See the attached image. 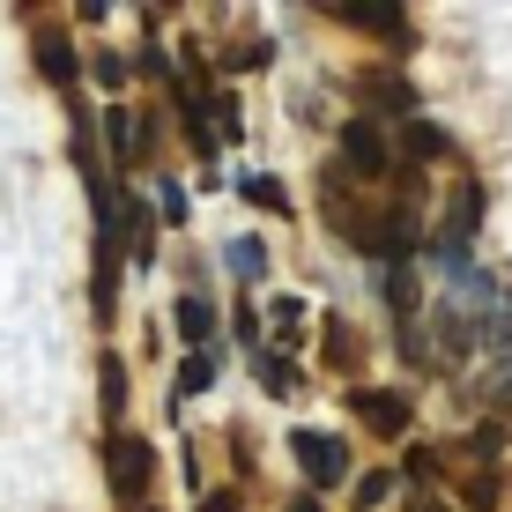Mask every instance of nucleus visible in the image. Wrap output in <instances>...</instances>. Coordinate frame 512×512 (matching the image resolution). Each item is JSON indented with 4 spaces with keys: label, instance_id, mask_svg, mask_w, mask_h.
Listing matches in <instances>:
<instances>
[{
    "label": "nucleus",
    "instance_id": "obj_1",
    "mask_svg": "<svg viewBox=\"0 0 512 512\" xmlns=\"http://www.w3.org/2000/svg\"><path fill=\"white\" fill-rule=\"evenodd\" d=\"M104 468H112V490L119 498H149V475H156V453L141 446V438L112 431V446H104Z\"/></svg>",
    "mask_w": 512,
    "mask_h": 512
},
{
    "label": "nucleus",
    "instance_id": "obj_2",
    "mask_svg": "<svg viewBox=\"0 0 512 512\" xmlns=\"http://www.w3.org/2000/svg\"><path fill=\"white\" fill-rule=\"evenodd\" d=\"M290 453H297V468H305V483H320V490L349 475V446H342V438H327V431H297Z\"/></svg>",
    "mask_w": 512,
    "mask_h": 512
},
{
    "label": "nucleus",
    "instance_id": "obj_3",
    "mask_svg": "<svg viewBox=\"0 0 512 512\" xmlns=\"http://www.w3.org/2000/svg\"><path fill=\"white\" fill-rule=\"evenodd\" d=\"M349 409H357L364 431H379V438H401L409 431V394H386V386H372V394H349Z\"/></svg>",
    "mask_w": 512,
    "mask_h": 512
},
{
    "label": "nucleus",
    "instance_id": "obj_4",
    "mask_svg": "<svg viewBox=\"0 0 512 512\" xmlns=\"http://www.w3.org/2000/svg\"><path fill=\"white\" fill-rule=\"evenodd\" d=\"M334 15H342V23H357V30H379L394 52L416 45V30H409V15H401V8H379V0H364V8H334Z\"/></svg>",
    "mask_w": 512,
    "mask_h": 512
},
{
    "label": "nucleus",
    "instance_id": "obj_5",
    "mask_svg": "<svg viewBox=\"0 0 512 512\" xmlns=\"http://www.w3.org/2000/svg\"><path fill=\"white\" fill-rule=\"evenodd\" d=\"M342 164L364 171V179H379V171H386V141H379L372 119H349V127H342Z\"/></svg>",
    "mask_w": 512,
    "mask_h": 512
},
{
    "label": "nucleus",
    "instance_id": "obj_6",
    "mask_svg": "<svg viewBox=\"0 0 512 512\" xmlns=\"http://www.w3.org/2000/svg\"><path fill=\"white\" fill-rule=\"evenodd\" d=\"M119 312V238H97V320L112 327Z\"/></svg>",
    "mask_w": 512,
    "mask_h": 512
},
{
    "label": "nucleus",
    "instance_id": "obj_7",
    "mask_svg": "<svg viewBox=\"0 0 512 512\" xmlns=\"http://www.w3.org/2000/svg\"><path fill=\"white\" fill-rule=\"evenodd\" d=\"M38 75L52 82V90H75V75H82L75 45H67V38H38Z\"/></svg>",
    "mask_w": 512,
    "mask_h": 512
},
{
    "label": "nucleus",
    "instance_id": "obj_8",
    "mask_svg": "<svg viewBox=\"0 0 512 512\" xmlns=\"http://www.w3.org/2000/svg\"><path fill=\"white\" fill-rule=\"evenodd\" d=\"M171 327L186 334V349H208V334H216V312H208V297H179V312H171Z\"/></svg>",
    "mask_w": 512,
    "mask_h": 512
},
{
    "label": "nucleus",
    "instance_id": "obj_9",
    "mask_svg": "<svg viewBox=\"0 0 512 512\" xmlns=\"http://www.w3.org/2000/svg\"><path fill=\"white\" fill-rule=\"evenodd\" d=\"M104 141H112V164L127 171V164H134V149H141V127H134L127 112H104Z\"/></svg>",
    "mask_w": 512,
    "mask_h": 512
},
{
    "label": "nucleus",
    "instance_id": "obj_10",
    "mask_svg": "<svg viewBox=\"0 0 512 512\" xmlns=\"http://www.w3.org/2000/svg\"><path fill=\"white\" fill-rule=\"evenodd\" d=\"M97 386H104V394H97V401H104V416L127 409V364H119V357H104V364H97Z\"/></svg>",
    "mask_w": 512,
    "mask_h": 512
},
{
    "label": "nucleus",
    "instance_id": "obj_11",
    "mask_svg": "<svg viewBox=\"0 0 512 512\" xmlns=\"http://www.w3.org/2000/svg\"><path fill=\"white\" fill-rule=\"evenodd\" d=\"M364 90H372V104H379V112H409V82H401V75H364Z\"/></svg>",
    "mask_w": 512,
    "mask_h": 512
},
{
    "label": "nucleus",
    "instance_id": "obj_12",
    "mask_svg": "<svg viewBox=\"0 0 512 512\" xmlns=\"http://www.w3.org/2000/svg\"><path fill=\"white\" fill-rule=\"evenodd\" d=\"M208 379H216V357H208V349H193V357L179 364V409H186V401H193V394H201V386H208Z\"/></svg>",
    "mask_w": 512,
    "mask_h": 512
},
{
    "label": "nucleus",
    "instance_id": "obj_13",
    "mask_svg": "<svg viewBox=\"0 0 512 512\" xmlns=\"http://www.w3.org/2000/svg\"><path fill=\"white\" fill-rule=\"evenodd\" d=\"M238 193H245V201H260V208H275V216H290V193H282V179H260V171H253V179H238Z\"/></svg>",
    "mask_w": 512,
    "mask_h": 512
},
{
    "label": "nucleus",
    "instance_id": "obj_14",
    "mask_svg": "<svg viewBox=\"0 0 512 512\" xmlns=\"http://www.w3.org/2000/svg\"><path fill=\"white\" fill-rule=\"evenodd\" d=\"M409 156H416V164H438V156H453V141L438 134V127H423V119H416V127H409Z\"/></svg>",
    "mask_w": 512,
    "mask_h": 512
},
{
    "label": "nucleus",
    "instance_id": "obj_15",
    "mask_svg": "<svg viewBox=\"0 0 512 512\" xmlns=\"http://www.w3.org/2000/svg\"><path fill=\"white\" fill-rule=\"evenodd\" d=\"M231 268H238L245 282H253L260 268H268V253H260V238H231Z\"/></svg>",
    "mask_w": 512,
    "mask_h": 512
},
{
    "label": "nucleus",
    "instance_id": "obj_16",
    "mask_svg": "<svg viewBox=\"0 0 512 512\" xmlns=\"http://www.w3.org/2000/svg\"><path fill=\"white\" fill-rule=\"evenodd\" d=\"M297 320H305V305H297V297H275V305H268V327L282 334V342H290V327Z\"/></svg>",
    "mask_w": 512,
    "mask_h": 512
},
{
    "label": "nucleus",
    "instance_id": "obj_17",
    "mask_svg": "<svg viewBox=\"0 0 512 512\" xmlns=\"http://www.w3.org/2000/svg\"><path fill=\"white\" fill-rule=\"evenodd\" d=\"M90 75L104 82V90H119V82H127V60H119V52H97V67H90Z\"/></svg>",
    "mask_w": 512,
    "mask_h": 512
},
{
    "label": "nucleus",
    "instance_id": "obj_18",
    "mask_svg": "<svg viewBox=\"0 0 512 512\" xmlns=\"http://www.w3.org/2000/svg\"><path fill=\"white\" fill-rule=\"evenodd\" d=\"M468 505L490 512V505H498V483H490V475H475V483H468Z\"/></svg>",
    "mask_w": 512,
    "mask_h": 512
},
{
    "label": "nucleus",
    "instance_id": "obj_19",
    "mask_svg": "<svg viewBox=\"0 0 512 512\" xmlns=\"http://www.w3.org/2000/svg\"><path fill=\"white\" fill-rule=\"evenodd\" d=\"M327 364H349V327H342V320L327 327Z\"/></svg>",
    "mask_w": 512,
    "mask_h": 512
},
{
    "label": "nucleus",
    "instance_id": "obj_20",
    "mask_svg": "<svg viewBox=\"0 0 512 512\" xmlns=\"http://www.w3.org/2000/svg\"><path fill=\"white\" fill-rule=\"evenodd\" d=\"M386 490H394V475H364V483H357V498H364V505H379Z\"/></svg>",
    "mask_w": 512,
    "mask_h": 512
},
{
    "label": "nucleus",
    "instance_id": "obj_21",
    "mask_svg": "<svg viewBox=\"0 0 512 512\" xmlns=\"http://www.w3.org/2000/svg\"><path fill=\"white\" fill-rule=\"evenodd\" d=\"M164 223H186V186H164Z\"/></svg>",
    "mask_w": 512,
    "mask_h": 512
},
{
    "label": "nucleus",
    "instance_id": "obj_22",
    "mask_svg": "<svg viewBox=\"0 0 512 512\" xmlns=\"http://www.w3.org/2000/svg\"><path fill=\"white\" fill-rule=\"evenodd\" d=\"M201 512H238V505H231V498H223V490H216V498H208Z\"/></svg>",
    "mask_w": 512,
    "mask_h": 512
},
{
    "label": "nucleus",
    "instance_id": "obj_23",
    "mask_svg": "<svg viewBox=\"0 0 512 512\" xmlns=\"http://www.w3.org/2000/svg\"><path fill=\"white\" fill-rule=\"evenodd\" d=\"M290 512H320V505H312V498H297V505H290Z\"/></svg>",
    "mask_w": 512,
    "mask_h": 512
}]
</instances>
